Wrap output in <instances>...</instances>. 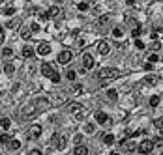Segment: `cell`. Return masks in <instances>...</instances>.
Listing matches in <instances>:
<instances>
[{
  "instance_id": "cell-19",
  "label": "cell",
  "mask_w": 163,
  "mask_h": 155,
  "mask_svg": "<svg viewBox=\"0 0 163 155\" xmlns=\"http://www.w3.org/2000/svg\"><path fill=\"white\" fill-rule=\"evenodd\" d=\"M30 36H32V30H30V28H23V30H21V38H23L24 41H28Z\"/></svg>"
},
{
  "instance_id": "cell-35",
  "label": "cell",
  "mask_w": 163,
  "mask_h": 155,
  "mask_svg": "<svg viewBox=\"0 0 163 155\" xmlns=\"http://www.w3.org/2000/svg\"><path fill=\"white\" fill-rule=\"evenodd\" d=\"M150 49H152V50H159V49H161V43H159V41H152Z\"/></svg>"
},
{
  "instance_id": "cell-23",
  "label": "cell",
  "mask_w": 163,
  "mask_h": 155,
  "mask_svg": "<svg viewBox=\"0 0 163 155\" xmlns=\"http://www.w3.org/2000/svg\"><path fill=\"white\" fill-rule=\"evenodd\" d=\"M157 82V77L156 75H146L144 77V84H156Z\"/></svg>"
},
{
  "instance_id": "cell-47",
  "label": "cell",
  "mask_w": 163,
  "mask_h": 155,
  "mask_svg": "<svg viewBox=\"0 0 163 155\" xmlns=\"http://www.w3.org/2000/svg\"><path fill=\"white\" fill-rule=\"evenodd\" d=\"M2 43H4V30L0 28V45H2Z\"/></svg>"
},
{
  "instance_id": "cell-36",
  "label": "cell",
  "mask_w": 163,
  "mask_h": 155,
  "mask_svg": "<svg viewBox=\"0 0 163 155\" xmlns=\"http://www.w3.org/2000/svg\"><path fill=\"white\" fill-rule=\"evenodd\" d=\"M150 105H152V107H157V105H159V97H157V95L150 97Z\"/></svg>"
},
{
  "instance_id": "cell-29",
  "label": "cell",
  "mask_w": 163,
  "mask_h": 155,
  "mask_svg": "<svg viewBox=\"0 0 163 155\" xmlns=\"http://www.w3.org/2000/svg\"><path fill=\"white\" fill-rule=\"evenodd\" d=\"M0 125H2V129H9V125H11L9 118H2V120H0Z\"/></svg>"
},
{
  "instance_id": "cell-49",
  "label": "cell",
  "mask_w": 163,
  "mask_h": 155,
  "mask_svg": "<svg viewBox=\"0 0 163 155\" xmlns=\"http://www.w3.org/2000/svg\"><path fill=\"white\" fill-rule=\"evenodd\" d=\"M144 69H148V71L152 69V64H150V62H146V64H144Z\"/></svg>"
},
{
  "instance_id": "cell-40",
  "label": "cell",
  "mask_w": 163,
  "mask_h": 155,
  "mask_svg": "<svg viewBox=\"0 0 163 155\" xmlns=\"http://www.w3.org/2000/svg\"><path fill=\"white\" fill-rule=\"evenodd\" d=\"M154 125H156V127H163V118H156V120H154Z\"/></svg>"
},
{
  "instance_id": "cell-25",
  "label": "cell",
  "mask_w": 163,
  "mask_h": 155,
  "mask_svg": "<svg viewBox=\"0 0 163 155\" xmlns=\"http://www.w3.org/2000/svg\"><path fill=\"white\" fill-rule=\"evenodd\" d=\"M4 73H6V75H13L15 73L13 64H6V65H4Z\"/></svg>"
},
{
  "instance_id": "cell-15",
  "label": "cell",
  "mask_w": 163,
  "mask_h": 155,
  "mask_svg": "<svg viewBox=\"0 0 163 155\" xmlns=\"http://www.w3.org/2000/svg\"><path fill=\"white\" fill-rule=\"evenodd\" d=\"M120 148L128 149V151H133V149H135V144H133V142H128V140H120Z\"/></svg>"
},
{
  "instance_id": "cell-41",
  "label": "cell",
  "mask_w": 163,
  "mask_h": 155,
  "mask_svg": "<svg viewBox=\"0 0 163 155\" xmlns=\"http://www.w3.org/2000/svg\"><path fill=\"white\" fill-rule=\"evenodd\" d=\"M135 47H137V49H144V43H142V41L137 38V39H135Z\"/></svg>"
},
{
  "instance_id": "cell-45",
  "label": "cell",
  "mask_w": 163,
  "mask_h": 155,
  "mask_svg": "<svg viewBox=\"0 0 163 155\" xmlns=\"http://www.w3.org/2000/svg\"><path fill=\"white\" fill-rule=\"evenodd\" d=\"M84 131L86 133H94V125H92V123H88V125L84 127Z\"/></svg>"
},
{
  "instance_id": "cell-51",
  "label": "cell",
  "mask_w": 163,
  "mask_h": 155,
  "mask_svg": "<svg viewBox=\"0 0 163 155\" xmlns=\"http://www.w3.org/2000/svg\"><path fill=\"white\" fill-rule=\"evenodd\" d=\"M111 155H120V153H116V151H113V153H111Z\"/></svg>"
},
{
  "instance_id": "cell-1",
  "label": "cell",
  "mask_w": 163,
  "mask_h": 155,
  "mask_svg": "<svg viewBox=\"0 0 163 155\" xmlns=\"http://www.w3.org/2000/svg\"><path fill=\"white\" fill-rule=\"evenodd\" d=\"M118 75H120V71L114 69V68H103V69H99V73H98V77L103 79V80H113Z\"/></svg>"
},
{
  "instance_id": "cell-33",
  "label": "cell",
  "mask_w": 163,
  "mask_h": 155,
  "mask_svg": "<svg viewBox=\"0 0 163 155\" xmlns=\"http://www.w3.org/2000/svg\"><path fill=\"white\" fill-rule=\"evenodd\" d=\"M66 77H68L69 80H73L75 77H77V73H75V69H68V73H66Z\"/></svg>"
},
{
  "instance_id": "cell-18",
  "label": "cell",
  "mask_w": 163,
  "mask_h": 155,
  "mask_svg": "<svg viewBox=\"0 0 163 155\" xmlns=\"http://www.w3.org/2000/svg\"><path fill=\"white\" fill-rule=\"evenodd\" d=\"M8 148H9V149H19V148H21V142L15 140V138H11V140L8 142Z\"/></svg>"
},
{
  "instance_id": "cell-38",
  "label": "cell",
  "mask_w": 163,
  "mask_h": 155,
  "mask_svg": "<svg viewBox=\"0 0 163 155\" xmlns=\"http://www.w3.org/2000/svg\"><path fill=\"white\" fill-rule=\"evenodd\" d=\"M11 54H13V50H11V49H8V47H6V49H2V56H6V58H9Z\"/></svg>"
},
{
  "instance_id": "cell-53",
  "label": "cell",
  "mask_w": 163,
  "mask_h": 155,
  "mask_svg": "<svg viewBox=\"0 0 163 155\" xmlns=\"http://www.w3.org/2000/svg\"><path fill=\"white\" fill-rule=\"evenodd\" d=\"M0 2H2V0H0Z\"/></svg>"
},
{
  "instance_id": "cell-5",
  "label": "cell",
  "mask_w": 163,
  "mask_h": 155,
  "mask_svg": "<svg viewBox=\"0 0 163 155\" xmlns=\"http://www.w3.org/2000/svg\"><path fill=\"white\" fill-rule=\"evenodd\" d=\"M71 60H73V53L71 50H62L58 54V64H69Z\"/></svg>"
},
{
  "instance_id": "cell-11",
  "label": "cell",
  "mask_w": 163,
  "mask_h": 155,
  "mask_svg": "<svg viewBox=\"0 0 163 155\" xmlns=\"http://www.w3.org/2000/svg\"><path fill=\"white\" fill-rule=\"evenodd\" d=\"M38 53L41 54V56H47V54L51 53V45H49V43H39V45H38Z\"/></svg>"
},
{
  "instance_id": "cell-9",
  "label": "cell",
  "mask_w": 163,
  "mask_h": 155,
  "mask_svg": "<svg viewBox=\"0 0 163 155\" xmlns=\"http://www.w3.org/2000/svg\"><path fill=\"white\" fill-rule=\"evenodd\" d=\"M60 15H62V11H60V8H58V6H53V8H49V9H47V17H49V19L60 17Z\"/></svg>"
},
{
  "instance_id": "cell-46",
  "label": "cell",
  "mask_w": 163,
  "mask_h": 155,
  "mask_svg": "<svg viewBox=\"0 0 163 155\" xmlns=\"http://www.w3.org/2000/svg\"><path fill=\"white\" fill-rule=\"evenodd\" d=\"M28 155H41V151H39V149H32Z\"/></svg>"
},
{
  "instance_id": "cell-4",
  "label": "cell",
  "mask_w": 163,
  "mask_h": 155,
  "mask_svg": "<svg viewBox=\"0 0 163 155\" xmlns=\"http://www.w3.org/2000/svg\"><path fill=\"white\" fill-rule=\"evenodd\" d=\"M83 65H84L86 71L92 69L94 65H96V60H94V56L90 54V53H84V54H83Z\"/></svg>"
},
{
  "instance_id": "cell-14",
  "label": "cell",
  "mask_w": 163,
  "mask_h": 155,
  "mask_svg": "<svg viewBox=\"0 0 163 155\" xmlns=\"http://www.w3.org/2000/svg\"><path fill=\"white\" fill-rule=\"evenodd\" d=\"M23 56H24V58H32V56H34V49L30 47V45H24V47H23Z\"/></svg>"
},
{
  "instance_id": "cell-20",
  "label": "cell",
  "mask_w": 163,
  "mask_h": 155,
  "mask_svg": "<svg viewBox=\"0 0 163 155\" xmlns=\"http://www.w3.org/2000/svg\"><path fill=\"white\" fill-rule=\"evenodd\" d=\"M81 92H83V86H81V84H75V86L69 88V94H73V95H79Z\"/></svg>"
},
{
  "instance_id": "cell-21",
  "label": "cell",
  "mask_w": 163,
  "mask_h": 155,
  "mask_svg": "<svg viewBox=\"0 0 163 155\" xmlns=\"http://www.w3.org/2000/svg\"><path fill=\"white\" fill-rule=\"evenodd\" d=\"M75 155H88V148L86 146H77L75 148Z\"/></svg>"
},
{
  "instance_id": "cell-7",
  "label": "cell",
  "mask_w": 163,
  "mask_h": 155,
  "mask_svg": "<svg viewBox=\"0 0 163 155\" xmlns=\"http://www.w3.org/2000/svg\"><path fill=\"white\" fill-rule=\"evenodd\" d=\"M109 50H111V43H109V41H99V43H98V53L101 56L109 54Z\"/></svg>"
},
{
  "instance_id": "cell-16",
  "label": "cell",
  "mask_w": 163,
  "mask_h": 155,
  "mask_svg": "<svg viewBox=\"0 0 163 155\" xmlns=\"http://www.w3.org/2000/svg\"><path fill=\"white\" fill-rule=\"evenodd\" d=\"M41 73H43L45 77H51L54 71H53V68H51V64H43V65H41Z\"/></svg>"
},
{
  "instance_id": "cell-8",
  "label": "cell",
  "mask_w": 163,
  "mask_h": 155,
  "mask_svg": "<svg viewBox=\"0 0 163 155\" xmlns=\"http://www.w3.org/2000/svg\"><path fill=\"white\" fill-rule=\"evenodd\" d=\"M39 135H41V127H39V125H32L28 129V138H32V140L39 138Z\"/></svg>"
},
{
  "instance_id": "cell-32",
  "label": "cell",
  "mask_w": 163,
  "mask_h": 155,
  "mask_svg": "<svg viewBox=\"0 0 163 155\" xmlns=\"http://www.w3.org/2000/svg\"><path fill=\"white\" fill-rule=\"evenodd\" d=\"M49 79H51V82H54V84H58V82H60V75L56 73V71H54V73H53V75H51V77H49Z\"/></svg>"
},
{
  "instance_id": "cell-43",
  "label": "cell",
  "mask_w": 163,
  "mask_h": 155,
  "mask_svg": "<svg viewBox=\"0 0 163 155\" xmlns=\"http://www.w3.org/2000/svg\"><path fill=\"white\" fill-rule=\"evenodd\" d=\"M148 60H150V64H156V62L159 60V58H157V54H150V56H148Z\"/></svg>"
},
{
  "instance_id": "cell-27",
  "label": "cell",
  "mask_w": 163,
  "mask_h": 155,
  "mask_svg": "<svg viewBox=\"0 0 163 155\" xmlns=\"http://www.w3.org/2000/svg\"><path fill=\"white\" fill-rule=\"evenodd\" d=\"M141 34H142L141 26H139V24H135V26H133V30H131V36H133V38H139Z\"/></svg>"
},
{
  "instance_id": "cell-24",
  "label": "cell",
  "mask_w": 163,
  "mask_h": 155,
  "mask_svg": "<svg viewBox=\"0 0 163 155\" xmlns=\"http://www.w3.org/2000/svg\"><path fill=\"white\" fill-rule=\"evenodd\" d=\"M53 101H54V105H56V107H60L62 103H66V95H54Z\"/></svg>"
},
{
  "instance_id": "cell-13",
  "label": "cell",
  "mask_w": 163,
  "mask_h": 155,
  "mask_svg": "<svg viewBox=\"0 0 163 155\" xmlns=\"http://www.w3.org/2000/svg\"><path fill=\"white\" fill-rule=\"evenodd\" d=\"M84 47H86V38L84 36H79L75 39V49H84Z\"/></svg>"
},
{
  "instance_id": "cell-37",
  "label": "cell",
  "mask_w": 163,
  "mask_h": 155,
  "mask_svg": "<svg viewBox=\"0 0 163 155\" xmlns=\"http://www.w3.org/2000/svg\"><path fill=\"white\" fill-rule=\"evenodd\" d=\"M9 140H11V137H9V135H0V142H2V144H8Z\"/></svg>"
},
{
  "instance_id": "cell-30",
  "label": "cell",
  "mask_w": 163,
  "mask_h": 155,
  "mask_svg": "<svg viewBox=\"0 0 163 155\" xmlns=\"http://www.w3.org/2000/svg\"><path fill=\"white\" fill-rule=\"evenodd\" d=\"M107 23H109V15H101L99 21H98V24H99V26H105Z\"/></svg>"
},
{
  "instance_id": "cell-42",
  "label": "cell",
  "mask_w": 163,
  "mask_h": 155,
  "mask_svg": "<svg viewBox=\"0 0 163 155\" xmlns=\"http://www.w3.org/2000/svg\"><path fill=\"white\" fill-rule=\"evenodd\" d=\"M30 30H32V32H39V24L38 23H32V24H30Z\"/></svg>"
},
{
  "instance_id": "cell-48",
  "label": "cell",
  "mask_w": 163,
  "mask_h": 155,
  "mask_svg": "<svg viewBox=\"0 0 163 155\" xmlns=\"http://www.w3.org/2000/svg\"><path fill=\"white\" fill-rule=\"evenodd\" d=\"M49 17H47V13H43V15H39V21H47Z\"/></svg>"
},
{
  "instance_id": "cell-6",
  "label": "cell",
  "mask_w": 163,
  "mask_h": 155,
  "mask_svg": "<svg viewBox=\"0 0 163 155\" xmlns=\"http://www.w3.org/2000/svg\"><path fill=\"white\" fill-rule=\"evenodd\" d=\"M152 148H154V144H152V140H142L139 144V151L141 153H144V155H148L152 151Z\"/></svg>"
},
{
  "instance_id": "cell-22",
  "label": "cell",
  "mask_w": 163,
  "mask_h": 155,
  "mask_svg": "<svg viewBox=\"0 0 163 155\" xmlns=\"http://www.w3.org/2000/svg\"><path fill=\"white\" fill-rule=\"evenodd\" d=\"M152 144H154V148H157V149H163V137H157V138H154V140H152Z\"/></svg>"
},
{
  "instance_id": "cell-50",
  "label": "cell",
  "mask_w": 163,
  "mask_h": 155,
  "mask_svg": "<svg viewBox=\"0 0 163 155\" xmlns=\"http://www.w3.org/2000/svg\"><path fill=\"white\" fill-rule=\"evenodd\" d=\"M54 2H58V4H62V2H64V0H54Z\"/></svg>"
},
{
  "instance_id": "cell-28",
  "label": "cell",
  "mask_w": 163,
  "mask_h": 155,
  "mask_svg": "<svg viewBox=\"0 0 163 155\" xmlns=\"http://www.w3.org/2000/svg\"><path fill=\"white\" fill-rule=\"evenodd\" d=\"M36 105H38V107H45V108H47V107L51 105V101H49V99H43V97H41V99H38V101H36Z\"/></svg>"
},
{
  "instance_id": "cell-17",
  "label": "cell",
  "mask_w": 163,
  "mask_h": 155,
  "mask_svg": "<svg viewBox=\"0 0 163 155\" xmlns=\"http://www.w3.org/2000/svg\"><path fill=\"white\" fill-rule=\"evenodd\" d=\"M6 26H8V28H11V30H15V28H19V26H21V21H19V19H9Z\"/></svg>"
},
{
  "instance_id": "cell-2",
  "label": "cell",
  "mask_w": 163,
  "mask_h": 155,
  "mask_svg": "<svg viewBox=\"0 0 163 155\" xmlns=\"http://www.w3.org/2000/svg\"><path fill=\"white\" fill-rule=\"evenodd\" d=\"M69 110H71V114L75 116V120H83V118H84L86 114H88V110H86V108H84L83 105H81V103H73Z\"/></svg>"
},
{
  "instance_id": "cell-31",
  "label": "cell",
  "mask_w": 163,
  "mask_h": 155,
  "mask_svg": "<svg viewBox=\"0 0 163 155\" xmlns=\"http://www.w3.org/2000/svg\"><path fill=\"white\" fill-rule=\"evenodd\" d=\"M113 36H114V38H122V36H124V30H122L120 26H116V28L113 30Z\"/></svg>"
},
{
  "instance_id": "cell-34",
  "label": "cell",
  "mask_w": 163,
  "mask_h": 155,
  "mask_svg": "<svg viewBox=\"0 0 163 155\" xmlns=\"http://www.w3.org/2000/svg\"><path fill=\"white\" fill-rule=\"evenodd\" d=\"M103 142H105V144H113V142H114V137H113V135H105V137H103Z\"/></svg>"
},
{
  "instance_id": "cell-3",
  "label": "cell",
  "mask_w": 163,
  "mask_h": 155,
  "mask_svg": "<svg viewBox=\"0 0 163 155\" xmlns=\"http://www.w3.org/2000/svg\"><path fill=\"white\" fill-rule=\"evenodd\" d=\"M51 142H53V146L56 149H64L66 148V137H62V135H53Z\"/></svg>"
},
{
  "instance_id": "cell-52",
  "label": "cell",
  "mask_w": 163,
  "mask_h": 155,
  "mask_svg": "<svg viewBox=\"0 0 163 155\" xmlns=\"http://www.w3.org/2000/svg\"><path fill=\"white\" fill-rule=\"evenodd\" d=\"M161 137H163V127H161Z\"/></svg>"
},
{
  "instance_id": "cell-39",
  "label": "cell",
  "mask_w": 163,
  "mask_h": 155,
  "mask_svg": "<svg viewBox=\"0 0 163 155\" xmlns=\"http://www.w3.org/2000/svg\"><path fill=\"white\" fill-rule=\"evenodd\" d=\"M77 8H79V11H86V9H88V2H81Z\"/></svg>"
},
{
  "instance_id": "cell-26",
  "label": "cell",
  "mask_w": 163,
  "mask_h": 155,
  "mask_svg": "<svg viewBox=\"0 0 163 155\" xmlns=\"http://www.w3.org/2000/svg\"><path fill=\"white\" fill-rule=\"evenodd\" d=\"M107 97H109L111 101H116V99H118V92H116V90H109V92H107Z\"/></svg>"
},
{
  "instance_id": "cell-44",
  "label": "cell",
  "mask_w": 163,
  "mask_h": 155,
  "mask_svg": "<svg viewBox=\"0 0 163 155\" xmlns=\"http://www.w3.org/2000/svg\"><path fill=\"white\" fill-rule=\"evenodd\" d=\"M13 13H15L13 8H6V9H4V15H13Z\"/></svg>"
},
{
  "instance_id": "cell-10",
  "label": "cell",
  "mask_w": 163,
  "mask_h": 155,
  "mask_svg": "<svg viewBox=\"0 0 163 155\" xmlns=\"http://www.w3.org/2000/svg\"><path fill=\"white\" fill-rule=\"evenodd\" d=\"M36 110H38V107L36 105H26L23 108V118H26V116H32V114H36Z\"/></svg>"
},
{
  "instance_id": "cell-12",
  "label": "cell",
  "mask_w": 163,
  "mask_h": 155,
  "mask_svg": "<svg viewBox=\"0 0 163 155\" xmlns=\"http://www.w3.org/2000/svg\"><path fill=\"white\" fill-rule=\"evenodd\" d=\"M96 122H98L99 125H105V123H109V116H107L105 112H98V114H96Z\"/></svg>"
}]
</instances>
